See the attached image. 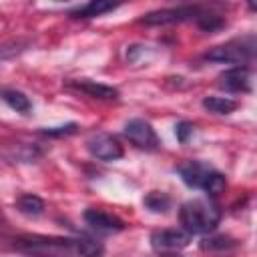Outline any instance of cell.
Listing matches in <instances>:
<instances>
[{
  "label": "cell",
  "instance_id": "ac0fdd59",
  "mask_svg": "<svg viewBox=\"0 0 257 257\" xmlns=\"http://www.w3.org/2000/svg\"><path fill=\"white\" fill-rule=\"evenodd\" d=\"M197 26L203 30V32H209V34H213V32H219L225 24H227V20L221 16V14H217V12H213L211 8H207L197 20Z\"/></svg>",
  "mask_w": 257,
  "mask_h": 257
},
{
  "label": "cell",
  "instance_id": "8992f818",
  "mask_svg": "<svg viewBox=\"0 0 257 257\" xmlns=\"http://www.w3.org/2000/svg\"><path fill=\"white\" fill-rule=\"evenodd\" d=\"M151 247L161 255H173L191 245V235L185 229H155L149 237Z\"/></svg>",
  "mask_w": 257,
  "mask_h": 257
},
{
  "label": "cell",
  "instance_id": "30bf717a",
  "mask_svg": "<svg viewBox=\"0 0 257 257\" xmlns=\"http://www.w3.org/2000/svg\"><path fill=\"white\" fill-rule=\"evenodd\" d=\"M82 219L84 223L96 231V233H104V235H110V233H118L124 229V221L104 209H96V207H90L82 213Z\"/></svg>",
  "mask_w": 257,
  "mask_h": 257
},
{
  "label": "cell",
  "instance_id": "ba28073f",
  "mask_svg": "<svg viewBox=\"0 0 257 257\" xmlns=\"http://www.w3.org/2000/svg\"><path fill=\"white\" fill-rule=\"evenodd\" d=\"M86 149H88V153L94 159L104 161V163L118 161L124 155V149L118 143V139L112 137V135H108V133H92L86 139Z\"/></svg>",
  "mask_w": 257,
  "mask_h": 257
},
{
  "label": "cell",
  "instance_id": "3957f363",
  "mask_svg": "<svg viewBox=\"0 0 257 257\" xmlns=\"http://www.w3.org/2000/svg\"><path fill=\"white\" fill-rule=\"evenodd\" d=\"M255 48H257L255 36L253 34H247V36L233 38V40H227L223 44H217V46L209 48L203 54V58L209 60V62H219V64L245 66L249 62H253Z\"/></svg>",
  "mask_w": 257,
  "mask_h": 257
},
{
  "label": "cell",
  "instance_id": "603a6c76",
  "mask_svg": "<svg viewBox=\"0 0 257 257\" xmlns=\"http://www.w3.org/2000/svg\"><path fill=\"white\" fill-rule=\"evenodd\" d=\"M161 257H173V255H161Z\"/></svg>",
  "mask_w": 257,
  "mask_h": 257
},
{
  "label": "cell",
  "instance_id": "6da1fadb",
  "mask_svg": "<svg viewBox=\"0 0 257 257\" xmlns=\"http://www.w3.org/2000/svg\"><path fill=\"white\" fill-rule=\"evenodd\" d=\"M219 205L205 197V199H189L179 209V221L189 235H207L217 229L221 221Z\"/></svg>",
  "mask_w": 257,
  "mask_h": 257
},
{
  "label": "cell",
  "instance_id": "277c9868",
  "mask_svg": "<svg viewBox=\"0 0 257 257\" xmlns=\"http://www.w3.org/2000/svg\"><path fill=\"white\" fill-rule=\"evenodd\" d=\"M12 247L20 253L34 255V257H66V255L74 253V239L30 235V237L16 239Z\"/></svg>",
  "mask_w": 257,
  "mask_h": 257
},
{
  "label": "cell",
  "instance_id": "9a60e30c",
  "mask_svg": "<svg viewBox=\"0 0 257 257\" xmlns=\"http://www.w3.org/2000/svg\"><path fill=\"white\" fill-rule=\"evenodd\" d=\"M74 253L78 257H104V245L92 237H74Z\"/></svg>",
  "mask_w": 257,
  "mask_h": 257
},
{
  "label": "cell",
  "instance_id": "44dd1931",
  "mask_svg": "<svg viewBox=\"0 0 257 257\" xmlns=\"http://www.w3.org/2000/svg\"><path fill=\"white\" fill-rule=\"evenodd\" d=\"M76 128H78L76 122H66L60 126H44V128H40V135H44V137H68V135L76 133Z\"/></svg>",
  "mask_w": 257,
  "mask_h": 257
},
{
  "label": "cell",
  "instance_id": "8fae6325",
  "mask_svg": "<svg viewBox=\"0 0 257 257\" xmlns=\"http://www.w3.org/2000/svg\"><path fill=\"white\" fill-rule=\"evenodd\" d=\"M72 88L84 92L86 96L90 98H96V100H118L120 92L118 88L110 86V84H104V82H96V80H88V78H82V80H72L70 82Z\"/></svg>",
  "mask_w": 257,
  "mask_h": 257
},
{
  "label": "cell",
  "instance_id": "7402d4cb",
  "mask_svg": "<svg viewBox=\"0 0 257 257\" xmlns=\"http://www.w3.org/2000/svg\"><path fill=\"white\" fill-rule=\"evenodd\" d=\"M193 122H189V120H179L177 124H175V137H177V141L181 143V145H185L187 141H189V137L193 135Z\"/></svg>",
  "mask_w": 257,
  "mask_h": 257
},
{
  "label": "cell",
  "instance_id": "4fadbf2b",
  "mask_svg": "<svg viewBox=\"0 0 257 257\" xmlns=\"http://www.w3.org/2000/svg\"><path fill=\"white\" fill-rule=\"evenodd\" d=\"M16 211L18 213H22L24 217H40L42 213H44V201L38 197V195H34V193H22V195H18V199H16Z\"/></svg>",
  "mask_w": 257,
  "mask_h": 257
},
{
  "label": "cell",
  "instance_id": "d6986e66",
  "mask_svg": "<svg viewBox=\"0 0 257 257\" xmlns=\"http://www.w3.org/2000/svg\"><path fill=\"white\" fill-rule=\"evenodd\" d=\"M237 247V241L229 235H215V237H205L201 241L203 251H231Z\"/></svg>",
  "mask_w": 257,
  "mask_h": 257
},
{
  "label": "cell",
  "instance_id": "7c38bea8",
  "mask_svg": "<svg viewBox=\"0 0 257 257\" xmlns=\"http://www.w3.org/2000/svg\"><path fill=\"white\" fill-rule=\"evenodd\" d=\"M118 8V4H114V2H106V0H90V2H86V4H80V6H76V8H72L68 14L72 16V18H96V16H102V14H106V12H112V10H116Z\"/></svg>",
  "mask_w": 257,
  "mask_h": 257
},
{
  "label": "cell",
  "instance_id": "2e32d148",
  "mask_svg": "<svg viewBox=\"0 0 257 257\" xmlns=\"http://www.w3.org/2000/svg\"><path fill=\"white\" fill-rule=\"evenodd\" d=\"M201 104H203V108H207L213 114H231L239 106L237 100H233L229 96H205Z\"/></svg>",
  "mask_w": 257,
  "mask_h": 257
},
{
  "label": "cell",
  "instance_id": "52a82bcc",
  "mask_svg": "<svg viewBox=\"0 0 257 257\" xmlns=\"http://www.w3.org/2000/svg\"><path fill=\"white\" fill-rule=\"evenodd\" d=\"M122 135L137 147V149H143V151H159L161 147V141L153 128V124L145 118H131L124 122L122 126Z\"/></svg>",
  "mask_w": 257,
  "mask_h": 257
},
{
  "label": "cell",
  "instance_id": "9c48e42d",
  "mask_svg": "<svg viewBox=\"0 0 257 257\" xmlns=\"http://www.w3.org/2000/svg\"><path fill=\"white\" fill-rule=\"evenodd\" d=\"M217 86L227 92H251L253 74L249 66H231L217 76Z\"/></svg>",
  "mask_w": 257,
  "mask_h": 257
},
{
  "label": "cell",
  "instance_id": "5bb4252c",
  "mask_svg": "<svg viewBox=\"0 0 257 257\" xmlns=\"http://www.w3.org/2000/svg\"><path fill=\"white\" fill-rule=\"evenodd\" d=\"M0 98L12 110H16L20 114H28L32 110V102H30V98L22 90H16V88H0Z\"/></svg>",
  "mask_w": 257,
  "mask_h": 257
},
{
  "label": "cell",
  "instance_id": "e0dca14e",
  "mask_svg": "<svg viewBox=\"0 0 257 257\" xmlns=\"http://www.w3.org/2000/svg\"><path fill=\"white\" fill-rule=\"evenodd\" d=\"M143 205H145L151 213H167V211L171 209L173 201H171V197H169L167 193H163V191H151V193L145 195Z\"/></svg>",
  "mask_w": 257,
  "mask_h": 257
},
{
  "label": "cell",
  "instance_id": "ffe728a7",
  "mask_svg": "<svg viewBox=\"0 0 257 257\" xmlns=\"http://www.w3.org/2000/svg\"><path fill=\"white\" fill-rule=\"evenodd\" d=\"M28 46H30V40H26V38L10 40V42H6V44L0 46V60L16 58V56H20L24 50H28Z\"/></svg>",
  "mask_w": 257,
  "mask_h": 257
},
{
  "label": "cell",
  "instance_id": "5b68a950",
  "mask_svg": "<svg viewBox=\"0 0 257 257\" xmlns=\"http://www.w3.org/2000/svg\"><path fill=\"white\" fill-rule=\"evenodd\" d=\"M207 8L201 4H183V6H171V8H159L153 12H147L139 22L147 26H167V24H181L189 20H197Z\"/></svg>",
  "mask_w": 257,
  "mask_h": 257
},
{
  "label": "cell",
  "instance_id": "7a4b0ae2",
  "mask_svg": "<svg viewBox=\"0 0 257 257\" xmlns=\"http://www.w3.org/2000/svg\"><path fill=\"white\" fill-rule=\"evenodd\" d=\"M177 173L187 187L199 189L209 197H217L227 187L225 175L203 161H185L177 167Z\"/></svg>",
  "mask_w": 257,
  "mask_h": 257
}]
</instances>
